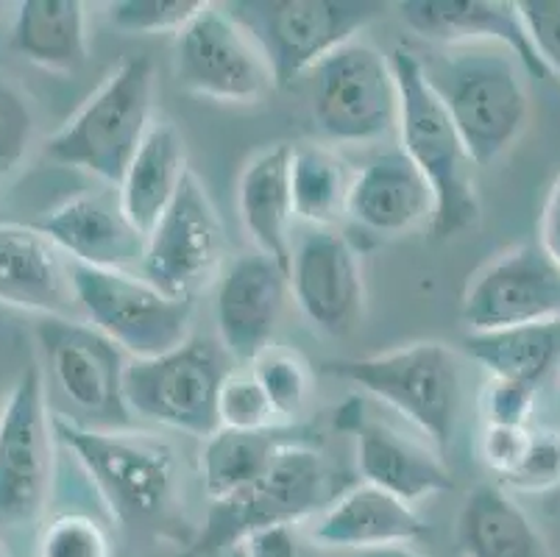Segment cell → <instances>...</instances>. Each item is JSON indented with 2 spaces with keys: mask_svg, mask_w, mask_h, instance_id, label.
I'll use <instances>...</instances> for the list:
<instances>
[{
  "mask_svg": "<svg viewBox=\"0 0 560 557\" xmlns=\"http://www.w3.org/2000/svg\"><path fill=\"white\" fill-rule=\"evenodd\" d=\"M518 14L552 79H560V0H518Z\"/></svg>",
  "mask_w": 560,
  "mask_h": 557,
  "instance_id": "cell-38",
  "label": "cell"
},
{
  "mask_svg": "<svg viewBox=\"0 0 560 557\" xmlns=\"http://www.w3.org/2000/svg\"><path fill=\"white\" fill-rule=\"evenodd\" d=\"M185 140L176 126L167 120H156L149 137L142 140L140 151L131 160L124 182L115 190L120 196L126 218L135 223L142 237H149L151 229L160 223L165 209L171 207L182 182L187 176Z\"/></svg>",
  "mask_w": 560,
  "mask_h": 557,
  "instance_id": "cell-26",
  "label": "cell"
},
{
  "mask_svg": "<svg viewBox=\"0 0 560 557\" xmlns=\"http://www.w3.org/2000/svg\"><path fill=\"white\" fill-rule=\"evenodd\" d=\"M265 54L277 86L313 73L385 14L382 0H237L223 3Z\"/></svg>",
  "mask_w": 560,
  "mask_h": 557,
  "instance_id": "cell-5",
  "label": "cell"
},
{
  "mask_svg": "<svg viewBox=\"0 0 560 557\" xmlns=\"http://www.w3.org/2000/svg\"><path fill=\"white\" fill-rule=\"evenodd\" d=\"M354 557H427L421 552L410 549V546H385V549H371V552H358Z\"/></svg>",
  "mask_w": 560,
  "mask_h": 557,
  "instance_id": "cell-42",
  "label": "cell"
},
{
  "mask_svg": "<svg viewBox=\"0 0 560 557\" xmlns=\"http://www.w3.org/2000/svg\"><path fill=\"white\" fill-rule=\"evenodd\" d=\"M154 84L149 56L124 59L62 129L54 131L45 156L117 187L156 123Z\"/></svg>",
  "mask_w": 560,
  "mask_h": 557,
  "instance_id": "cell-3",
  "label": "cell"
},
{
  "mask_svg": "<svg viewBox=\"0 0 560 557\" xmlns=\"http://www.w3.org/2000/svg\"><path fill=\"white\" fill-rule=\"evenodd\" d=\"M329 502L327 460L315 452L313 443L290 446L252 488L226 502L210 504L207 524L192 544L190 557H210L241 546L259 530L302 524L315 519Z\"/></svg>",
  "mask_w": 560,
  "mask_h": 557,
  "instance_id": "cell-9",
  "label": "cell"
},
{
  "mask_svg": "<svg viewBox=\"0 0 560 557\" xmlns=\"http://www.w3.org/2000/svg\"><path fill=\"white\" fill-rule=\"evenodd\" d=\"M54 416L39 365L20 371L0 407V521L34 524L54 488Z\"/></svg>",
  "mask_w": 560,
  "mask_h": 557,
  "instance_id": "cell-11",
  "label": "cell"
},
{
  "mask_svg": "<svg viewBox=\"0 0 560 557\" xmlns=\"http://www.w3.org/2000/svg\"><path fill=\"white\" fill-rule=\"evenodd\" d=\"M226 237L201 178L187 171L179 193L145 237L140 274L162 293L192 301L221 279Z\"/></svg>",
  "mask_w": 560,
  "mask_h": 557,
  "instance_id": "cell-13",
  "label": "cell"
},
{
  "mask_svg": "<svg viewBox=\"0 0 560 557\" xmlns=\"http://www.w3.org/2000/svg\"><path fill=\"white\" fill-rule=\"evenodd\" d=\"M396 9L401 23L427 43L441 48L502 45L529 76L552 79L511 0H405Z\"/></svg>",
  "mask_w": 560,
  "mask_h": 557,
  "instance_id": "cell-18",
  "label": "cell"
},
{
  "mask_svg": "<svg viewBox=\"0 0 560 557\" xmlns=\"http://www.w3.org/2000/svg\"><path fill=\"white\" fill-rule=\"evenodd\" d=\"M435 196L419 167L405 151H388L354 173L349 193V218L380 237H399L430 227Z\"/></svg>",
  "mask_w": 560,
  "mask_h": 557,
  "instance_id": "cell-21",
  "label": "cell"
},
{
  "mask_svg": "<svg viewBox=\"0 0 560 557\" xmlns=\"http://www.w3.org/2000/svg\"><path fill=\"white\" fill-rule=\"evenodd\" d=\"M354 173L338 151L318 142H302L290 151V193L296 221L313 229H335L349 218V193Z\"/></svg>",
  "mask_w": 560,
  "mask_h": 557,
  "instance_id": "cell-30",
  "label": "cell"
},
{
  "mask_svg": "<svg viewBox=\"0 0 560 557\" xmlns=\"http://www.w3.org/2000/svg\"><path fill=\"white\" fill-rule=\"evenodd\" d=\"M324 368L416 423L441 457L450 454L463 402L460 360L450 346L419 340L380 355L332 360Z\"/></svg>",
  "mask_w": 560,
  "mask_h": 557,
  "instance_id": "cell-4",
  "label": "cell"
},
{
  "mask_svg": "<svg viewBox=\"0 0 560 557\" xmlns=\"http://www.w3.org/2000/svg\"><path fill=\"white\" fill-rule=\"evenodd\" d=\"M288 295V268L265 254H243L223 268L215 290V326L234 362L252 365L271 349Z\"/></svg>",
  "mask_w": 560,
  "mask_h": 557,
  "instance_id": "cell-17",
  "label": "cell"
},
{
  "mask_svg": "<svg viewBox=\"0 0 560 557\" xmlns=\"http://www.w3.org/2000/svg\"><path fill=\"white\" fill-rule=\"evenodd\" d=\"M48 374L70 405L95 429H129L135 416L126 405V355L93 324L75 318H45L37 326Z\"/></svg>",
  "mask_w": 560,
  "mask_h": 557,
  "instance_id": "cell-14",
  "label": "cell"
},
{
  "mask_svg": "<svg viewBox=\"0 0 560 557\" xmlns=\"http://www.w3.org/2000/svg\"><path fill=\"white\" fill-rule=\"evenodd\" d=\"M0 557H9V555H7V552H3V546H0Z\"/></svg>",
  "mask_w": 560,
  "mask_h": 557,
  "instance_id": "cell-43",
  "label": "cell"
},
{
  "mask_svg": "<svg viewBox=\"0 0 560 557\" xmlns=\"http://www.w3.org/2000/svg\"><path fill=\"white\" fill-rule=\"evenodd\" d=\"M203 7L207 0H117L109 18L126 34H179Z\"/></svg>",
  "mask_w": 560,
  "mask_h": 557,
  "instance_id": "cell-33",
  "label": "cell"
},
{
  "mask_svg": "<svg viewBox=\"0 0 560 557\" xmlns=\"http://www.w3.org/2000/svg\"><path fill=\"white\" fill-rule=\"evenodd\" d=\"M232 362L218 337L198 335L154 360H129L124 380L126 405L131 416L207 441L221 429L218 396L234 371Z\"/></svg>",
  "mask_w": 560,
  "mask_h": 557,
  "instance_id": "cell-7",
  "label": "cell"
},
{
  "mask_svg": "<svg viewBox=\"0 0 560 557\" xmlns=\"http://www.w3.org/2000/svg\"><path fill=\"white\" fill-rule=\"evenodd\" d=\"M243 557H324L320 546L299 524H282L248 535L241 544Z\"/></svg>",
  "mask_w": 560,
  "mask_h": 557,
  "instance_id": "cell-40",
  "label": "cell"
},
{
  "mask_svg": "<svg viewBox=\"0 0 560 557\" xmlns=\"http://www.w3.org/2000/svg\"><path fill=\"white\" fill-rule=\"evenodd\" d=\"M218 421H221V429H237V432H254V429L282 423L252 368L246 371L234 368L226 376L218 396Z\"/></svg>",
  "mask_w": 560,
  "mask_h": 557,
  "instance_id": "cell-32",
  "label": "cell"
},
{
  "mask_svg": "<svg viewBox=\"0 0 560 557\" xmlns=\"http://www.w3.org/2000/svg\"><path fill=\"white\" fill-rule=\"evenodd\" d=\"M290 295L304 318L329 337L358 329L365 310L363 259L338 229H313L293 245Z\"/></svg>",
  "mask_w": 560,
  "mask_h": 557,
  "instance_id": "cell-16",
  "label": "cell"
},
{
  "mask_svg": "<svg viewBox=\"0 0 560 557\" xmlns=\"http://www.w3.org/2000/svg\"><path fill=\"white\" fill-rule=\"evenodd\" d=\"M533 427H502V423H482L480 432V460L482 466L502 479V485L522 468L529 446H533Z\"/></svg>",
  "mask_w": 560,
  "mask_h": 557,
  "instance_id": "cell-36",
  "label": "cell"
},
{
  "mask_svg": "<svg viewBox=\"0 0 560 557\" xmlns=\"http://www.w3.org/2000/svg\"><path fill=\"white\" fill-rule=\"evenodd\" d=\"M536 402L538 387L518 385V382L505 380H488L480 398L482 421L502 423V427H529Z\"/></svg>",
  "mask_w": 560,
  "mask_h": 557,
  "instance_id": "cell-37",
  "label": "cell"
},
{
  "mask_svg": "<svg viewBox=\"0 0 560 557\" xmlns=\"http://www.w3.org/2000/svg\"><path fill=\"white\" fill-rule=\"evenodd\" d=\"M0 304L45 318L79 313L73 263L37 227L0 223Z\"/></svg>",
  "mask_w": 560,
  "mask_h": 557,
  "instance_id": "cell-20",
  "label": "cell"
},
{
  "mask_svg": "<svg viewBox=\"0 0 560 557\" xmlns=\"http://www.w3.org/2000/svg\"><path fill=\"white\" fill-rule=\"evenodd\" d=\"M173 68L182 90L221 104H254L277 86L252 34L215 3L176 34Z\"/></svg>",
  "mask_w": 560,
  "mask_h": 557,
  "instance_id": "cell-12",
  "label": "cell"
},
{
  "mask_svg": "<svg viewBox=\"0 0 560 557\" xmlns=\"http://www.w3.org/2000/svg\"><path fill=\"white\" fill-rule=\"evenodd\" d=\"M73 265L98 270H140L145 237L120 207L117 190L81 193L50 209L37 223Z\"/></svg>",
  "mask_w": 560,
  "mask_h": 557,
  "instance_id": "cell-19",
  "label": "cell"
},
{
  "mask_svg": "<svg viewBox=\"0 0 560 557\" xmlns=\"http://www.w3.org/2000/svg\"><path fill=\"white\" fill-rule=\"evenodd\" d=\"M79 310L131 360H154L192 337V301L173 299L140 270L73 265Z\"/></svg>",
  "mask_w": 560,
  "mask_h": 557,
  "instance_id": "cell-8",
  "label": "cell"
},
{
  "mask_svg": "<svg viewBox=\"0 0 560 557\" xmlns=\"http://www.w3.org/2000/svg\"><path fill=\"white\" fill-rule=\"evenodd\" d=\"M505 485L508 488L527 490V494L560 485V436L547 432V429H536L533 446H529L522 468Z\"/></svg>",
  "mask_w": 560,
  "mask_h": 557,
  "instance_id": "cell-39",
  "label": "cell"
},
{
  "mask_svg": "<svg viewBox=\"0 0 560 557\" xmlns=\"http://www.w3.org/2000/svg\"><path fill=\"white\" fill-rule=\"evenodd\" d=\"M254 376L259 380L262 391L271 398L279 421L290 423L307 407L310 391H313V374L310 365L299 351L282 349L273 344L252 362Z\"/></svg>",
  "mask_w": 560,
  "mask_h": 557,
  "instance_id": "cell-31",
  "label": "cell"
},
{
  "mask_svg": "<svg viewBox=\"0 0 560 557\" xmlns=\"http://www.w3.org/2000/svg\"><path fill=\"white\" fill-rule=\"evenodd\" d=\"M313 120L343 146H369L399 129V84L390 56L351 39L313 70Z\"/></svg>",
  "mask_w": 560,
  "mask_h": 557,
  "instance_id": "cell-10",
  "label": "cell"
},
{
  "mask_svg": "<svg viewBox=\"0 0 560 557\" xmlns=\"http://www.w3.org/2000/svg\"><path fill=\"white\" fill-rule=\"evenodd\" d=\"M399 84V137L407 160L419 167L435 196L430 232L450 240L480 223V196L475 184V162L468 156L444 101L424 76L416 50L396 45L390 54Z\"/></svg>",
  "mask_w": 560,
  "mask_h": 557,
  "instance_id": "cell-1",
  "label": "cell"
},
{
  "mask_svg": "<svg viewBox=\"0 0 560 557\" xmlns=\"http://www.w3.org/2000/svg\"><path fill=\"white\" fill-rule=\"evenodd\" d=\"M0 407H3V405H0Z\"/></svg>",
  "mask_w": 560,
  "mask_h": 557,
  "instance_id": "cell-44",
  "label": "cell"
},
{
  "mask_svg": "<svg viewBox=\"0 0 560 557\" xmlns=\"http://www.w3.org/2000/svg\"><path fill=\"white\" fill-rule=\"evenodd\" d=\"M463 346L491 380L541 391L560 368V318L499 332H471Z\"/></svg>",
  "mask_w": 560,
  "mask_h": 557,
  "instance_id": "cell-28",
  "label": "cell"
},
{
  "mask_svg": "<svg viewBox=\"0 0 560 557\" xmlns=\"http://www.w3.org/2000/svg\"><path fill=\"white\" fill-rule=\"evenodd\" d=\"M560 318V268L538 243L513 245L482 265L463 290L460 321L471 332H499Z\"/></svg>",
  "mask_w": 560,
  "mask_h": 557,
  "instance_id": "cell-15",
  "label": "cell"
},
{
  "mask_svg": "<svg viewBox=\"0 0 560 557\" xmlns=\"http://www.w3.org/2000/svg\"><path fill=\"white\" fill-rule=\"evenodd\" d=\"M307 533L320 549L371 552L424 538L427 524L412 504L360 483L320 510Z\"/></svg>",
  "mask_w": 560,
  "mask_h": 557,
  "instance_id": "cell-22",
  "label": "cell"
},
{
  "mask_svg": "<svg viewBox=\"0 0 560 557\" xmlns=\"http://www.w3.org/2000/svg\"><path fill=\"white\" fill-rule=\"evenodd\" d=\"M37 557H112V541L93 515L62 513L39 533Z\"/></svg>",
  "mask_w": 560,
  "mask_h": 557,
  "instance_id": "cell-34",
  "label": "cell"
},
{
  "mask_svg": "<svg viewBox=\"0 0 560 557\" xmlns=\"http://www.w3.org/2000/svg\"><path fill=\"white\" fill-rule=\"evenodd\" d=\"M56 441L75 454L124 524H145L165 513L176 490V454L165 441L126 429H95L68 416H54Z\"/></svg>",
  "mask_w": 560,
  "mask_h": 557,
  "instance_id": "cell-6",
  "label": "cell"
},
{
  "mask_svg": "<svg viewBox=\"0 0 560 557\" xmlns=\"http://www.w3.org/2000/svg\"><path fill=\"white\" fill-rule=\"evenodd\" d=\"M313 443L304 427L279 423V427L237 432V429H218L215 436L203 441L201 449V485L210 504L226 502L252 488L273 460L290 446Z\"/></svg>",
  "mask_w": 560,
  "mask_h": 557,
  "instance_id": "cell-25",
  "label": "cell"
},
{
  "mask_svg": "<svg viewBox=\"0 0 560 557\" xmlns=\"http://www.w3.org/2000/svg\"><path fill=\"white\" fill-rule=\"evenodd\" d=\"M18 54L56 73L84 68L90 56L86 12L79 0H25L12 25Z\"/></svg>",
  "mask_w": 560,
  "mask_h": 557,
  "instance_id": "cell-29",
  "label": "cell"
},
{
  "mask_svg": "<svg viewBox=\"0 0 560 557\" xmlns=\"http://www.w3.org/2000/svg\"><path fill=\"white\" fill-rule=\"evenodd\" d=\"M455 538L463 557H552L547 541L502 485H477L463 499Z\"/></svg>",
  "mask_w": 560,
  "mask_h": 557,
  "instance_id": "cell-27",
  "label": "cell"
},
{
  "mask_svg": "<svg viewBox=\"0 0 560 557\" xmlns=\"http://www.w3.org/2000/svg\"><path fill=\"white\" fill-rule=\"evenodd\" d=\"M290 151L293 146L277 142L254 153L237 182V212L254 252L277 259L290 268L293 259V193H290Z\"/></svg>",
  "mask_w": 560,
  "mask_h": 557,
  "instance_id": "cell-24",
  "label": "cell"
},
{
  "mask_svg": "<svg viewBox=\"0 0 560 557\" xmlns=\"http://www.w3.org/2000/svg\"><path fill=\"white\" fill-rule=\"evenodd\" d=\"M37 120L23 92L0 79V176L18 171L34 142Z\"/></svg>",
  "mask_w": 560,
  "mask_h": 557,
  "instance_id": "cell-35",
  "label": "cell"
},
{
  "mask_svg": "<svg viewBox=\"0 0 560 557\" xmlns=\"http://www.w3.org/2000/svg\"><path fill=\"white\" fill-rule=\"evenodd\" d=\"M351 432L358 436V468L363 483L407 504L455 488L444 457L401 436L399 429L354 413Z\"/></svg>",
  "mask_w": 560,
  "mask_h": 557,
  "instance_id": "cell-23",
  "label": "cell"
},
{
  "mask_svg": "<svg viewBox=\"0 0 560 557\" xmlns=\"http://www.w3.org/2000/svg\"><path fill=\"white\" fill-rule=\"evenodd\" d=\"M424 76L444 101L457 135L477 167L502 160L529 120V95L508 50L455 48L421 56Z\"/></svg>",
  "mask_w": 560,
  "mask_h": 557,
  "instance_id": "cell-2",
  "label": "cell"
},
{
  "mask_svg": "<svg viewBox=\"0 0 560 557\" xmlns=\"http://www.w3.org/2000/svg\"><path fill=\"white\" fill-rule=\"evenodd\" d=\"M538 248L560 268V171L549 184L538 214Z\"/></svg>",
  "mask_w": 560,
  "mask_h": 557,
  "instance_id": "cell-41",
  "label": "cell"
}]
</instances>
